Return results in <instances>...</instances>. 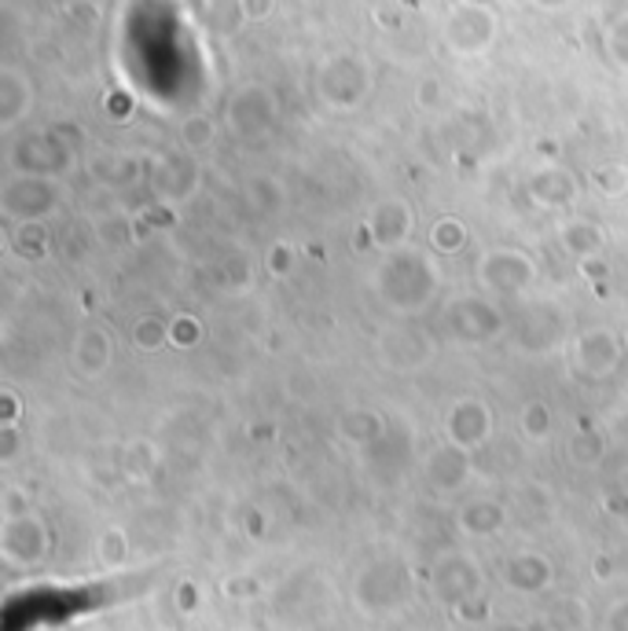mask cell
Wrapping results in <instances>:
<instances>
[{"mask_svg": "<svg viewBox=\"0 0 628 631\" xmlns=\"http://www.w3.org/2000/svg\"><path fill=\"white\" fill-rule=\"evenodd\" d=\"M441 287V272L415 250H393L375 272V290L393 313H423Z\"/></svg>", "mask_w": 628, "mask_h": 631, "instance_id": "obj_1", "label": "cell"}, {"mask_svg": "<svg viewBox=\"0 0 628 631\" xmlns=\"http://www.w3.org/2000/svg\"><path fill=\"white\" fill-rule=\"evenodd\" d=\"M412 595V577L398 558H379L353 580V598L364 614H398Z\"/></svg>", "mask_w": 628, "mask_h": 631, "instance_id": "obj_2", "label": "cell"}, {"mask_svg": "<svg viewBox=\"0 0 628 631\" xmlns=\"http://www.w3.org/2000/svg\"><path fill=\"white\" fill-rule=\"evenodd\" d=\"M430 588L438 602H444L449 609H460L463 602L481 598L486 572H481L478 558L467 555V551H444L430 569Z\"/></svg>", "mask_w": 628, "mask_h": 631, "instance_id": "obj_3", "label": "cell"}, {"mask_svg": "<svg viewBox=\"0 0 628 631\" xmlns=\"http://www.w3.org/2000/svg\"><path fill=\"white\" fill-rule=\"evenodd\" d=\"M52 551V532L37 514H18V518L0 521V558L8 569H34L41 566Z\"/></svg>", "mask_w": 628, "mask_h": 631, "instance_id": "obj_4", "label": "cell"}, {"mask_svg": "<svg viewBox=\"0 0 628 631\" xmlns=\"http://www.w3.org/2000/svg\"><path fill=\"white\" fill-rule=\"evenodd\" d=\"M478 283L489 290L492 298H522L537 283V265L529 254L511 247L489 250L478 261Z\"/></svg>", "mask_w": 628, "mask_h": 631, "instance_id": "obj_5", "label": "cell"}, {"mask_svg": "<svg viewBox=\"0 0 628 631\" xmlns=\"http://www.w3.org/2000/svg\"><path fill=\"white\" fill-rule=\"evenodd\" d=\"M449 331L452 338H460V342L486 345L504 331V316H500V305H492L489 298L463 294L449 305Z\"/></svg>", "mask_w": 628, "mask_h": 631, "instance_id": "obj_6", "label": "cell"}, {"mask_svg": "<svg viewBox=\"0 0 628 631\" xmlns=\"http://www.w3.org/2000/svg\"><path fill=\"white\" fill-rule=\"evenodd\" d=\"M625 349H628L625 338L617 331H611V327H592V331H585L574 345L577 375L592 378V382H603V378H611L617 371Z\"/></svg>", "mask_w": 628, "mask_h": 631, "instance_id": "obj_7", "label": "cell"}, {"mask_svg": "<svg viewBox=\"0 0 628 631\" xmlns=\"http://www.w3.org/2000/svg\"><path fill=\"white\" fill-rule=\"evenodd\" d=\"M492 437V412L481 396H460L444 415V441L463 452H478Z\"/></svg>", "mask_w": 628, "mask_h": 631, "instance_id": "obj_8", "label": "cell"}, {"mask_svg": "<svg viewBox=\"0 0 628 631\" xmlns=\"http://www.w3.org/2000/svg\"><path fill=\"white\" fill-rule=\"evenodd\" d=\"M55 188L45 177H23L4 188V213L23 225H41L48 213H55Z\"/></svg>", "mask_w": 628, "mask_h": 631, "instance_id": "obj_9", "label": "cell"}, {"mask_svg": "<svg viewBox=\"0 0 628 631\" xmlns=\"http://www.w3.org/2000/svg\"><path fill=\"white\" fill-rule=\"evenodd\" d=\"M427 484L438 496H460L463 489L470 484V452L456 449V444H438L430 455H427Z\"/></svg>", "mask_w": 628, "mask_h": 631, "instance_id": "obj_10", "label": "cell"}, {"mask_svg": "<svg viewBox=\"0 0 628 631\" xmlns=\"http://www.w3.org/2000/svg\"><path fill=\"white\" fill-rule=\"evenodd\" d=\"M504 584L518 595H540L555 584V561L540 551H518L504 561Z\"/></svg>", "mask_w": 628, "mask_h": 631, "instance_id": "obj_11", "label": "cell"}, {"mask_svg": "<svg viewBox=\"0 0 628 631\" xmlns=\"http://www.w3.org/2000/svg\"><path fill=\"white\" fill-rule=\"evenodd\" d=\"M412 210L404 206V202L398 199H390V202H382V206H375L372 213V220L364 228H368V236L375 247H382V250H404V242H409L412 236Z\"/></svg>", "mask_w": 628, "mask_h": 631, "instance_id": "obj_12", "label": "cell"}, {"mask_svg": "<svg viewBox=\"0 0 628 631\" xmlns=\"http://www.w3.org/2000/svg\"><path fill=\"white\" fill-rule=\"evenodd\" d=\"M114 364V342L103 327H81L74 338V367L85 378H103Z\"/></svg>", "mask_w": 628, "mask_h": 631, "instance_id": "obj_13", "label": "cell"}, {"mask_svg": "<svg viewBox=\"0 0 628 631\" xmlns=\"http://www.w3.org/2000/svg\"><path fill=\"white\" fill-rule=\"evenodd\" d=\"M379 356L390 367H398V371H415V367H423L430 361V342L427 335L412 331V327H398V331H386L382 342H379Z\"/></svg>", "mask_w": 628, "mask_h": 631, "instance_id": "obj_14", "label": "cell"}, {"mask_svg": "<svg viewBox=\"0 0 628 631\" xmlns=\"http://www.w3.org/2000/svg\"><path fill=\"white\" fill-rule=\"evenodd\" d=\"M504 521H507V510L500 507L497 500H467L456 514L460 532L463 537H470V540L497 537V532L504 529Z\"/></svg>", "mask_w": 628, "mask_h": 631, "instance_id": "obj_15", "label": "cell"}, {"mask_svg": "<svg viewBox=\"0 0 628 631\" xmlns=\"http://www.w3.org/2000/svg\"><path fill=\"white\" fill-rule=\"evenodd\" d=\"M338 437L353 449H375L379 441H386V419L375 407H350L338 419Z\"/></svg>", "mask_w": 628, "mask_h": 631, "instance_id": "obj_16", "label": "cell"}, {"mask_svg": "<svg viewBox=\"0 0 628 631\" xmlns=\"http://www.w3.org/2000/svg\"><path fill=\"white\" fill-rule=\"evenodd\" d=\"M558 242H563L566 254L577 261H592L603 254V247H606L603 231H599V225H592V220H566V225L558 228Z\"/></svg>", "mask_w": 628, "mask_h": 631, "instance_id": "obj_17", "label": "cell"}, {"mask_svg": "<svg viewBox=\"0 0 628 631\" xmlns=\"http://www.w3.org/2000/svg\"><path fill=\"white\" fill-rule=\"evenodd\" d=\"M574 180L566 177L563 169H544L529 180V195H533L537 206H566L574 199Z\"/></svg>", "mask_w": 628, "mask_h": 631, "instance_id": "obj_18", "label": "cell"}, {"mask_svg": "<svg viewBox=\"0 0 628 631\" xmlns=\"http://www.w3.org/2000/svg\"><path fill=\"white\" fill-rule=\"evenodd\" d=\"M26 106H30V89H26L23 77L15 71H4V77H0V125L12 129L23 118Z\"/></svg>", "mask_w": 628, "mask_h": 631, "instance_id": "obj_19", "label": "cell"}, {"mask_svg": "<svg viewBox=\"0 0 628 631\" xmlns=\"http://www.w3.org/2000/svg\"><path fill=\"white\" fill-rule=\"evenodd\" d=\"M154 466H159V452H154V444L148 441V437H140V441H129L122 452V470L125 478L133 481H148L154 474Z\"/></svg>", "mask_w": 628, "mask_h": 631, "instance_id": "obj_20", "label": "cell"}, {"mask_svg": "<svg viewBox=\"0 0 628 631\" xmlns=\"http://www.w3.org/2000/svg\"><path fill=\"white\" fill-rule=\"evenodd\" d=\"M96 558L103 561L108 569H118L129 561V532L122 526H108L100 532V540H96Z\"/></svg>", "mask_w": 628, "mask_h": 631, "instance_id": "obj_21", "label": "cell"}, {"mask_svg": "<svg viewBox=\"0 0 628 631\" xmlns=\"http://www.w3.org/2000/svg\"><path fill=\"white\" fill-rule=\"evenodd\" d=\"M133 342L140 353H159L162 345H169V324L162 316H140L133 327Z\"/></svg>", "mask_w": 628, "mask_h": 631, "instance_id": "obj_22", "label": "cell"}, {"mask_svg": "<svg viewBox=\"0 0 628 631\" xmlns=\"http://www.w3.org/2000/svg\"><path fill=\"white\" fill-rule=\"evenodd\" d=\"M574 459L577 463H585V466H595L599 459H603V452H606V441H603V433L595 430L592 422H581V430H577L574 437Z\"/></svg>", "mask_w": 628, "mask_h": 631, "instance_id": "obj_23", "label": "cell"}, {"mask_svg": "<svg viewBox=\"0 0 628 631\" xmlns=\"http://www.w3.org/2000/svg\"><path fill=\"white\" fill-rule=\"evenodd\" d=\"M430 242L441 254H456V250H463V242H467V228L456 217H441L430 231Z\"/></svg>", "mask_w": 628, "mask_h": 631, "instance_id": "obj_24", "label": "cell"}, {"mask_svg": "<svg viewBox=\"0 0 628 631\" xmlns=\"http://www.w3.org/2000/svg\"><path fill=\"white\" fill-rule=\"evenodd\" d=\"M522 430L526 437H533V441H544L548 433H552V412H548V404H526V412H522Z\"/></svg>", "mask_w": 628, "mask_h": 631, "instance_id": "obj_25", "label": "cell"}, {"mask_svg": "<svg viewBox=\"0 0 628 631\" xmlns=\"http://www.w3.org/2000/svg\"><path fill=\"white\" fill-rule=\"evenodd\" d=\"M15 250L23 257H45L48 250V231L45 225H23L15 231Z\"/></svg>", "mask_w": 628, "mask_h": 631, "instance_id": "obj_26", "label": "cell"}, {"mask_svg": "<svg viewBox=\"0 0 628 631\" xmlns=\"http://www.w3.org/2000/svg\"><path fill=\"white\" fill-rule=\"evenodd\" d=\"M180 136H185V143L191 151H202L210 148V140H214V122L206 118V114H196V118H188L180 125Z\"/></svg>", "mask_w": 628, "mask_h": 631, "instance_id": "obj_27", "label": "cell"}, {"mask_svg": "<svg viewBox=\"0 0 628 631\" xmlns=\"http://www.w3.org/2000/svg\"><path fill=\"white\" fill-rule=\"evenodd\" d=\"M0 514H4V518L30 514V489H23V484H8L4 496H0Z\"/></svg>", "mask_w": 628, "mask_h": 631, "instance_id": "obj_28", "label": "cell"}, {"mask_svg": "<svg viewBox=\"0 0 628 631\" xmlns=\"http://www.w3.org/2000/svg\"><path fill=\"white\" fill-rule=\"evenodd\" d=\"M202 338V327H199V319H191V316H177L169 324V342L173 345H180V349H191Z\"/></svg>", "mask_w": 628, "mask_h": 631, "instance_id": "obj_29", "label": "cell"}, {"mask_svg": "<svg viewBox=\"0 0 628 631\" xmlns=\"http://www.w3.org/2000/svg\"><path fill=\"white\" fill-rule=\"evenodd\" d=\"M265 268L273 272L276 279H287L294 272V250L287 247V242H276V247L268 250V257H265Z\"/></svg>", "mask_w": 628, "mask_h": 631, "instance_id": "obj_30", "label": "cell"}, {"mask_svg": "<svg viewBox=\"0 0 628 631\" xmlns=\"http://www.w3.org/2000/svg\"><path fill=\"white\" fill-rule=\"evenodd\" d=\"M173 602H177L180 614H196V609L202 606V591L196 580H180L177 591H173Z\"/></svg>", "mask_w": 628, "mask_h": 631, "instance_id": "obj_31", "label": "cell"}, {"mask_svg": "<svg viewBox=\"0 0 628 631\" xmlns=\"http://www.w3.org/2000/svg\"><path fill=\"white\" fill-rule=\"evenodd\" d=\"M254 283V272H250L247 261H228L225 265V287L228 290H250Z\"/></svg>", "mask_w": 628, "mask_h": 631, "instance_id": "obj_32", "label": "cell"}, {"mask_svg": "<svg viewBox=\"0 0 628 631\" xmlns=\"http://www.w3.org/2000/svg\"><path fill=\"white\" fill-rule=\"evenodd\" d=\"M225 595L228 598H239V602L258 598L261 595V584H258L254 577H231V580H225Z\"/></svg>", "mask_w": 628, "mask_h": 631, "instance_id": "obj_33", "label": "cell"}, {"mask_svg": "<svg viewBox=\"0 0 628 631\" xmlns=\"http://www.w3.org/2000/svg\"><path fill=\"white\" fill-rule=\"evenodd\" d=\"M603 631H628V598H617L603 617Z\"/></svg>", "mask_w": 628, "mask_h": 631, "instance_id": "obj_34", "label": "cell"}, {"mask_svg": "<svg viewBox=\"0 0 628 631\" xmlns=\"http://www.w3.org/2000/svg\"><path fill=\"white\" fill-rule=\"evenodd\" d=\"M452 614H456L460 620H470V624H475V620H489V602H486V595L470 598V602H463L460 609H452Z\"/></svg>", "mask_w": 628, "mask_h": 631, "instance_id": "obj_35", "label": "cell"}, {"mask_svg": "<svg viewBox=\"0 0 628 631\" xmlns=\"http://www.w3.org/2000/svg\"><path fill=\"white\" fill-rule=\"evenodd\" d=\"M595 180H599V188L611 191V195H614V191L625 188V169L621 166H606V169L595 173Z\"/></svg>", "mask_w": 628, "mask_h": 631, "instance_id": "obj_36", "label": "cell"}, {"mask_svg": "<svg viewBox=\"0 0 628 631\" xmlns=\"http://www.w3.org/2000/svg\"><path fill=\"white\" fill-rule=\"evenodd\" d=\"M18 430L15 426H4V430H0V463H15V452H18Z\"/></svg>", "mask_w": 628, "mask_h": 631, "instance_id": "obj_37", "label": "cell"}, {"mask_svg": "<svg viewBox=\"0 0 628 631\" xmlns=\"http://www.w3.org/2000/svg\"><path fill=\"white\" fill-rule=\"evenodd\" d=\"M250 202H254L258 210L273 213L279 206V199L273 195V191H265V180H254V188H250Z\"/></svg>", "mask_w": 628, "mask_h": 631, "instance_id": "obj_38", "label": "cell"}, {"mask_svg": "<svg viewBox=\"0 0 628 631\" xmlns=\"http://www.w3.org/2000/svg\"><path fill=\"white\" fill-rule=\"evenodd\" d=\"M0 401H4V426H15V419L23 415V407H18L15 390H4V393H0Z\"/></svg>", "mask_w": 628, "mask_h": 631, "instance_id": "obj_39", "label": "cell"}, {"mask_svg": "<svg viewBox=\"0 0 628 631\" xmlns=\"http://www.w3.org/2000/svg\"><path fill=\"white\" fill-rule=\"evenodd\" d=\"M111 114H114V118H125V114H129V100H125V96H114Z\"/></svg>", "mask_w": 628, "mask_h": 631, "instance_id": "obj_40", "label": "cell"}, {"mask_svg": "<svg viewBox=\"0 0 628 631\" xmlns=\"http://www.w3.org/2000/svg\"><path fill=\"white\" fill-rule=\"evenodd\" d=\"M595 580H611V558L606 555L595 558Z\"/></svg>", "mask_w": 628, "mask_h": 631, "instance_id": "obj_41", "label": "cell"}, {"mask_svg": "<svg viewBox=\"0 0 628 631\" xmlns=\"http://www.w3.org/2000/svg\"><path fill=\"white\" fill-rule=\"evenodd\" d=\"M606 510H611V514H628V500L625 496H606Z\"/></svg>", "mask_w": 628, "mask_h": 631, "instance_id": "obj_42", "label": "cell"}, {"mask_svg": "<svg viewBox=\"0 0 628 631\" xmlns=\"http://www.w3.org/2000/svg\"><path fill=\"white\" fill-rule=\"evenodd\" d=\"M489 631H529V624H518V620H500V624H492Z\"/></svg>", "mask_w": 628, "mask_h": 631, "instance_id": "obj_43", "label": "cell"}, {"mask_svg": "<svg viewBox=\"0 0 628 631\" xmlns=\"http://www.w3.org/2000/svg\"><path fill=\"white\" fill-rule=\"evenodd\" d=\"M247 529H250V537H254V540L261 537V514H250V526Z\"/></svg>", "mask_w": 628, "mask_h": 631, "instance_id": "obj_44", "label": "cell"}, {"mask_svg": "<svg viewBox=\"0 0 628 631\" xmlns=\"http://www.w3.org/2000/svg\"><path fill=\"white\" fill-rule=\"evenodd\" d=\"M529 631H558L552 620H533V624H529Z\"/></svg>", "mask_w": 628, "mask_h": 631, "instance_id": "obj_45", "label": "cell"}, {"mask_svg": "<svg viewBox=\"0 0 628 631\" xmlns=\"http://www.w3.org/2000/svg\"><path fill=\"white\" fill-rule=\"evenodd\" d=\"M625 345H628V335H625Z\"/></svg>", "mask_w": 628, "mask_h": 631, "instance_id": "obj_46", "label": "cell"}]
</instances>
